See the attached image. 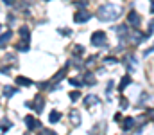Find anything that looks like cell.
Masks as SVG:
<instances>
[{
  "instance_id": "obj_1",
  "label": "cell",
  "mask_w": 154,
  "mask_h": 135,
  "mask_svg": "<svg viewBox=\"0 0 154 135\" xmlns=\"http://www.w3.org/2000/svg\"><path fill=\"white\" fill-rule=\"evenodd\" d=\"M120 13H122V9L115 5V4H102L100 7H99V11H97V16H99V20H102V22H115L116 18L120 16Z\"/></svg>"
},
{
  "instance_id": "obj_2",
  "label": "cell",
  "mask_w": 154,
  "mask_h": 135,
  "mask_svg": "<svg viewBox=\"0 0 154 135\" xmlns=\"http://www.w3.org/2000/svg\"><path fill=\"white\" fill-rule=\"evenodd\" d=\"M106 33H102V31H95L93 34H91V43L95 45V47H104L106 45Z\"/></svg>"
},
{
  "instance_id": "obj_3",
  "label": "cell",
  "mask_w": 154,
  "mask_h": 135,
  "mask_svg": "<svg viewBox=\"0 0 154 135\" xmlns=\"http://www.w3.org/2000/svg\"><path fill=\"white\" fill-rule=\"evenodd\" d=\"M90 18H91V13H90V11H84V9L77 11L75 16H74V20H75L77 24H84V22H88Z\"/></svg>"
},
{
  "instance_id": "obj_4",
  "label": "cell",
  "mask_w": 154,
  "mask_h": 135,
  "mask_svg": "<svg viewBox=\"0 0 154 135\" xmlns=\"http://www.w3.org/2000/svg\"><path fill=\"white\" fill-rule=\"evenodd\" d=\"M27 106L32 108V110H36V114H39V112L43 110V97L38 95V97L34 99V103H27Z\"/></svg>"
},
{
  "instance_id": "obj_5",
  "label": "cell",
  "mask_w": 154,
  "mask_h": 135,
  "mask_svg": "<svg viewBox=\"0 0 154 135\" xmlns=\"http://www.w3.org/2000/svg\"><path fill=\"white\" fill-rule=\"evenodd\" d=\"M25 124H27V128H29V130H36V128L41 126V124H39V121H38V119H34L32 115H27V117H25Z\"/></svg>"
},
{
  "instance_id": "obj_6",
  "label": "cell",
  "mask_w": 154,
  "mask_h": 135,
  "mask_svg": "<svg viewBox=\"0 0 154 135\" xmlns=\"http://www.w3.org/2000/svg\"><path fill=\"white\" fill-rule=\"evenodd\" d=\"M127 22H129L131 25H138V24H140V16H138V13H136V11H131V13L127 14Z\"/></svg>"
},
{
  "instance_id": "obj_7",
  "label": "cell",
  "mask_w": 154,
  "mask_h": 135,
  "mask_svg": "<svg viewBox=\"0 0 154 135\" xmlns=\"http://www.w3.org/2000/svg\"><path fill=\"white\" fill-rule=\"evenodd\" d=\"M129 38H131V42H133V43H140V42L143 40V36L140 34V31H134V33H131V34H129Z\"/></svg>"
},
{
  "instance_id": "obj_8",
  "label": "cell",
  "mask_w": 154,
  "mask_h": 135,
  "mask_svg": "<svg viewBox=\"0 0 154 135\" xmlns=\"http://www.w3.org/2000/svg\"><path fill=\"white\" fill-rule=\"evenodd\" d=\"M133 126H134V119H133V117H125V119H124V124H122V128L127 132V130H131Z\"/></svg>"
},
{
  "instance_id": "obj_9",
  "label": "cell",
  "mask_w": 154,
  "mask_h": 135,
  "mask_svg": "<svg viewBox=\"0 0 154 135\" xmlns=\"http://www.w3.org/2000/svg\"><path fill=\"white\" fill-rule=\"evenodd\" d=\"M70 121H72V124H79L81 123V114L77 110H72L70 112Z\"/></svg>"
},
{
  "instance_id": "obj_10",
  "label": "cell",
  "mask_w": 154,
  "mask_h": 135,
  "mask_svg": "<svg viewBox=\"0 0 154 135\" xmlns=\"http://www.w3.org/2000/svg\"><path fill=\"white\" fill-rule=\"evenodd\" d=\"M84 104H88V106H91V104H99V97H95V95H88V97H84Z\"/></svg>"
},
{
  "instance_id": "obj_11",
  "label": "cell",
  "mask_w": 154,
  "mask_h": 135,
  "mask_svg": "<svg viewBox=\"0 0 154 135\" xmlns=\"http://www.w3.org/2000/svg\"><path fill=\"white\" fill-rule=\"evenodd\" d=\"M59 119H61V114H59V112H52V114L48 115V121H50V123H57Z\"/></svg>"
},
{
  "instance_id": "obj_12",
  "label": "cell",
  "mask_w": 154,
  "mask_h": 135,
  "mask_svg": "<svg viewBox=\"0 0 154 135\" xmlns=\"http://www.w3.org/2000/svg\"><path fill=\"white\" fill-rule=\"evenodd\" d=\"M20 36L23 38V42H29V29L27 27H22L20 29Z\"/></svg>"
},
{
  "instance_id": "obj_13",
  "label": "cell",
  "mask_w": 154,
  "mask_h": 135,
  "mask_svg": "<svg viewBox=\"0 0 154 135\" xmlns=\"http://www.w3.org/2000/svg\"><path fill=\"white\" fill-rule=\"evenodd\" d=\"M9 38H11V31H5V33L2 34V49L5 47V42H9Z\"/></svg>"
},
{
  "instance_id": "obj_14",
  "label": "cell",
  "mask_w": 154,
  "mask_h": 135,
  "mask_svg": "<svg viewBox=\"0 0 154 135\" xmlns=\"http://www.w3.org/2000/svg\"><path fill=\"white\" fill-rule=\"evenodd\" d=\"M129 83H131V76H125V78L120 81V90H124L127 85H129Z\"/></svg>"
},
{
  "instance_id": "obj_15",
  "label": "cell",
  "mask_w": 154,
  "mask_h": 135,
  "mask_svg": "<svg viewBox=\"0 0 154 135\" xmlns=\"http://www.w3.org/2000/svg\"><path fill=\"white\" fill-rule=\"evenodd\" d=\"M116 34L124 38V36H127V29H125L124 25H120V27H116Z\"/></svg>"
},
{
  "instance_id": "obj_16",
  "label": "cell",
  "mask_w": 154,
  "mask_h": 135,
  "mask_svg": "<svg viewBox=\"0 0 154 135\" xmlns=\"http://www.w3.org/2000/svg\"><path fill=\"white\" fill-rule=\"evenodd\" d=\"M14 92H16V90L13 88V87H4V95H5V97H11Z\"/></svg>"
},
{
  "instance_id": "obj_17",
  "label": "cell",
  "mask_w": 154,
  "mask_h": 135,
  "mask_svg": "<svg viewBox=\"0 0 154 135\" xmlns=\"http://www.w3.org/2000/svg\"><path fill=\"white\" fill-rule=\"evenodd\" d=\"M84 83H86V85H95V78H93L91 74H86V78H84Z\"/></svg>"
},
{
  "instance_id": "obj_18",
  "label": "cell",
  "mask_w": 154,
  "mask_h": 135,
  "mask_svg": "<svg viewBox=\"0 0 154 135\" xmlns=\"http://www.w3.org/2000/svg\"><path fill=\"white\" fill-rule=\"evenodd\" d=\"M16 83H18V85H23V87H29V85H31V81H29L27 78H18Z\"/></svg>"
},
{
  "instance_id": "obj_19",
  "label": "cell",
  "mask_w": 154,
  "mask_h": 135,
  "mask_svg": "<svg viewBox=\"0 0 154 135\" xmlns=\"http://www.w3.org/2000/svg\"><path fill=\"white\" fill-rule=\"evenodd\" d=\"M16 49H18V50H23V52H25V50H29V45H27V42H23V43L20 42V43L16 45Z\"/></svg>"
},
{
  "instance_id": "obj_20",
  "label": "cell",
  "mask_w": 154,
  "mask_h": 135,
  "mask_svg": "<svg viewBox=\"0 0 154 135\" xmlns=\"http://www.w3.org/2000/svg\"><path fill=\"white\" fill-rule=\"evenodd\" d=\"M82 52H84L82 45H74V54H82Z\"/></svg>"
},
{
  "instance_id": "obj_21",
  "label": "cell",
  "mask_w": 154,
  "mask_h": 135,
  "mask_svg": "<svg viewBox=\"0 0 154 135\" xmlns=\"http://www.w3.org/2000/svg\"><path fill=\"white\" fill-rule=\"evenodd\" d=\"M120 106H122V110H125V108L129 106V103H127V99H125V97H122V99H120Z\"/></svg>"
},
{
  "instance_id": "obj_22",
  "label": "cell",
  "mask_w": 154,
  "mask_h": 135,
  "mask_svg": "<svg viewBox=\"0 0 154 135\" xmlns=\"http://www.w3.org/2000/svg\"><path fill=\"white\" fill-rule=\"evenodd\" d=\"M65 72H66V70H65V69H63V70H59V72H57V76H56V78H54V81H59V79H61V78H63V76H65Z\"/></svg>"
},
{
  "instance_id": "obj_23",
  "label": "cell",
  "mask_w": 154,
  "mask_h": 135,
  "mask_svg": "<svg viewBox=\"0 0 154 135\" xmlns=\"http://www.w3.org/2000/svg\"><path fill=\"white\" fill-rule=\"evenodd\" d=\"M79 95H81V94H79V92H70V99H72V101H77V99H79Z\"/></svg>"
},
{
  "instance_id": "obj_24",
  "label": "cell",
  "mask_w": 154,
  "mask_h": 135,
  "mask_svg": "<svg viewBox=\"0 0 154 135\" xmlns=\"http://www.w3.org/2000/svg\"><path fill=\"white\" fill-rule=\"evenodd\" d=\"M104 63H106V65H113V63H116V58H106Z\"/></svg>"
},
{
  "instance_id": "obj_25",
  "label": "cell",
  "mask_w": 154,
  "mask_h": 135,
  "mask_svg": "<svg viewBox=\"0 0 154 135\" xmlns=\"http://www.w3.org/2000/svg\"><path fill=\"white\" fill-rule=\"evenodd\" d=\"M9 128H11V123H9V121H7V123H4V124H2V132H7V130H9Z\"/></svg>"
},
{
  "instance_id": "obj_26",
  "label": "cell",
  "mask_w": 154,
  "mask_h": 135,
  "mask_svg": "<svg viewBox=\"0 0 154 135\" xmlns=\"http://www.w3.org/2000/svg\"><path fill=\"white\" fill-rule=\"evenodd\" d=\"M59 33H61V34H65V36H70V34H72V31H70V29H61Z\"/></svg>"
},
{
  "instance_id": "obj_27",
  "label": "cell",
  "mask_w": 154,
  "mask_h": 135,
  "mask_svg": "<svg viewBox=\"0 0 154 135\" xmlns=\"http://www.w3.org/2000/svg\"><path fill=\"white\" fill-rule=\"evenodd\" d=\"M70 83L75 85V87H81V85H82V81H79V79H70Z\"/></svg>"
},
{
  "instance_id": "obj_28",
  "label": "cell",
  "mask_w": 154,
  "mask_h": 135,
  "mask_svg": "<svg viewBox=\"0 0 154 135\" xmlns=\"http://www.w3.org/2000/svg\"><path fill=\"white\" fill-rule=\"evenodd\" d=\"M127 59H129V61H133V58H131V56H129ZM127 67H129V69H133V67H134V63H127Z\"/></svg>"
},
{
  "instance_id": "obj_29",
  "label": "cell",
  "mask_w": 154,
  "mask_h": 135,
  "mask_svg": "<svg viewBox=\"0 0 154 135\" xmlns=\"http://www.w3.org/2000/svg\"><path fill=\"white\" fill-rule=\"evenodd\" d=\"M4 4H7V5H11V4H14V0H2Z\"/></svg>"
},
{
  "instance_id": "obj_30",
  "label": "cell",
  "mask_w": 154,
  "mask_h": 135,
  "mask_svg": "<svg viewBox=\"0 0 154 135\" xmlns=\"http://www.w3.org/2000/svg\"><path fill=\"white\" fill-rule=\"evenodd\" d=\"M151 13H154V2H152V5H151Z\"/></svg>"
}]
</instances>
